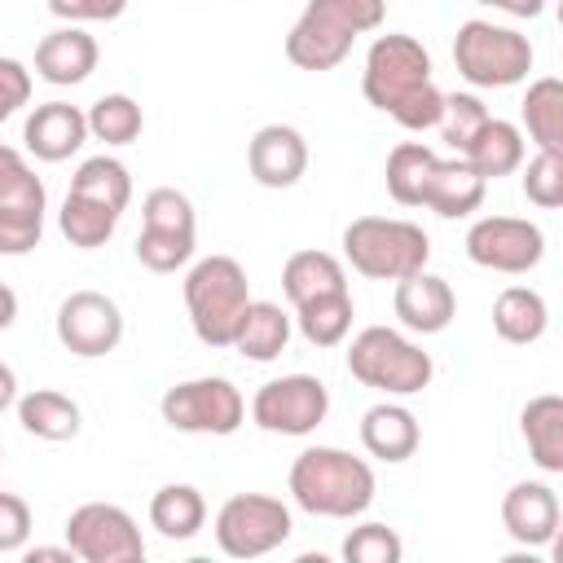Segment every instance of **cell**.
I'll use <instances>...</instances> for the list:
<instances>
[{"instance_id": "obj_1", "label": "cell", "mask_w": 563, "mask_h": 563, "mask_svg": "<svg viewBox=\"0 0 563 563\" xmlns=\"http://www.w3.org/2000/svg\"><path fill=\"white\" fill-rule=\"evenodd\" d=\"M361 92L374 110L391 114L405 132H427L444 114V92L431 79V53L405 31H387L369 44Z\"/></svg>"}, {"instance_id": "obj_2", "label": "cell", "mask_w": 563, "mask_h": 563, "mask_svg": "<svg viewBox=\"0 0 563 563\" xmlns=\"http://www.w3.org/2000/svg\"><path fill=\"white\" fill-rule=\"evenodd\" d=\"M290 497L321 519H356L374 501V466L334 444H312L290 462Z\"/></svg>"}, {"instance_id": "obj_3", "label": "cell", "mask_w": 563, "mask_h": 563, "mask_svg": "<svg viewBox=\"0 0 563 563\" xmlns=\"http://www.w3.org/2000/svg\"><path fill=\"white\" fill-rule=\"evenodd\" d=\"M387 18V0H308L295 26L286 31V57L299 70H334L356 35L378 31Z\"/></svg>"}, {"instance_id": "obj_4", "label": "cell", "mask_w": 563, "mask_h": 563, "mask_svg": "<svg viewBox=\"0 0 563 563\" xmlns=\"http://www.w3.org/2000/svg\"><path fill=\"white\" fill-rule=\"evenodd\" d=\"M343 260L369 282H400L431 260V238L413 220L356 216L343 229Z\"/></svg>"}, {"instance_id": "obj_5", "label": "cell", "mask_w": 563, "mask_h": 563, "mask_svg": "<svg viewBox=\"0 0 563 563\" xmlns=\"http://www.w3.org/2000/svg\"><path fill=\"white\" fill-rule=\"evenodd\" d=\"M246 303H251L246 268L233 255H207L185 273V308L198 343L229 347Z\"/></svg>"}, {"instance_id": "obj_6", "label": "cell", "mask_w": 563, "mask_h": 563, "mask_svg": "<svg viewBox=\"0 0 563 563\" xmlns=\"http://www.w3.org/2000/svg\"><path fill=\"white\" fill-rule=\"evenodd\" d=\"M347 374L361 387H374L383 396H413L431 383L435 361L409 334H400L391 325H365L347 343Z\"/></svg>"}, {"instance_id": "obj_7", "label": "cell", "mask_w": 563, "mask_h": 563, "mask_svg": "<svg viewBox=\"0 0 563 563\" xmlns=\"http://www.w3.org/2000/svg\"><path fill=\"white\" fill-rule=\"evenodd\" d=\"M453 66L475 88H515L532 70V40L515 26L471 18L453 35Z\"/></svg>"}, {"instance_id": "obj_8", "label": "cell", "mask_w": 563, "mask_h": 563, "mask_svg": "<svg viewBox=\"0 0 563 563\" xmlns=\"http://www.w3.org/2000/svg\"><path fill=\"white\" fill-rule=\"evenodd\" d=\"M158 413L172 431H185V435H233L246 422V400L229 378L207 374V378H185L167 387L158 400Z\"/></svg>"}, {"instance_id": "obj_9", "label": "cell", "mask_w": 563, "mask_h": 563, "mask_svg": "<svg viewBox=\"0 0 563 563\" xmlns=\"http://www.w3.org/2000/svg\"><path fill=\"white\" fill-rule=\"evenodd\" d=\"M211 532H216V545L229 559H260V554H273L295 532V519H290V506L282 497H268V493H233L216 510Z\"/></svg>"}, {"instance_id": "obj_10", "label": "cell", "mask_w": 563, "mask_h": 563, "mask_svg": "<svg viewBox=\"0 0 563 563\" xmlns=\"http://www.w3.org/2000/svg\"><path fill=\"white\" fill-rule=\"evenodd\" d=\"M325 413L330 391L317 374H282L251 396V422L268 435H312Z\"/></svg>"}, {"instance_id": "obj_11", "label": "cell", "mask_w": 563, "mask_h": 563, "mask_svg": "<svg viewBox=\"0 0 563 563\" xmlns=\"http://www.w3.org/2000/svg\"><path fill=\"white\" fill-rule=\"evenodd\" d=\"M66 545L84 563H141L145 541L136 519L114 501H84L66 519Z\"/></svg>"}, {"instance_id": "obj_12", "label": "cell", "mask_w": 563, "mask_h": 563, "mask_svg": "<svg viewBox=\"0 0 563 563\" xmlns=\"http://www.w3.org/2000/svg\"><path fill=\"white\" fill-rule=\"evenodd\" d=\"M466 255L479 268L493 273H532L545 255V233L541 224L523 220V216H484L466 229Z\"/></svg>"}, {"instance_id": "obj_13", "label": "cell", "mask_w": 563, "mask_h": 563, "mask_svg": "<svg viewBox=\"0 0 563 563\" xmlns=\"http://www.w3.org/2000/svg\"><path fill=\"white\" fill-rule=\"evenodd\" d=\"M57 343L70 352V356H106L123 343V312L110 295L101 290H70L62 303H57Z\"/></svg>"}, {"instance_id": "obj_14", "label": "cell", "mask_w": 563, "mask_h": 563, "mask_svg": "<svg viewBox=\"0 0 563 563\" xmlns=\"http://www.w3.org/2000/svg\"><path fill=\"white\" fill-rule=\"evenodd\" d=\"M559 519H563L559 493L541 479H519L501 497V528L510 532V541H519L528 550L550 545L559 537Z\"/></svg>"}, {"instance_id": "obj_15", "label": "cell", "mask_w": 563, "mask_h": 563, "mask_svg": "<svg viewBox=\"0 0 563 563\" xmlns=\"http://www.w3.org/2000/svg\"><path fill=\"white\" fill-rule=\"evenodd\" d=\"M246 167L264 189H290L308 172V141L290 123H264L246 145Z\"/></svg>"}, {"instance_id": "obj_16", "label": "cell", "mask_w": 563, "mask_h": 563, "mask_svg": "<svg viewBox=\"0 0 563 563\" xmlns=\"http://www.w3.org/2000/svg\"><path fill=\"white\" fill-rule=\"evenodd\" d=\"M391 308H396V317H400L405 330H413V334H440L457 317V295H453V286L444 277L418 268V273H409V277L396 282Z\"/></svg>"}, {"instance_id": "obj_17", "label": "cell", "mask_w": 563, "mask_h": 563, "mask_svg": "<svg viewBox=\"0 0 563 563\" xmlns=\"http://www.w3.org/2000/svg\"><path fill=\"white\" fill-rule=\"evenodd\" d=\"M22 141H26V154H35L40 163H66L70 154L84 150L88 141V119L79 106L70 101H44L26 114L22 123Z\"/></svg>"}, {"instance_id": "obj_18", "label": "cell", "mask_w": 563, "mask_h": 563, "mask_svg": "<svg viewBox=\"0 0 563 563\" xmlns=\"http://www.w3.org/2000/svg\"><path fill=\"white\" fill-rule=\"evenodd\" d=\"M97 57H101L97 40L84 26L66 22L35 44V75L53 88H75L97 70Z\"/></svg>"}, {"instance_id": "obj_19", "label": "cell", "mask_w": 563, "mask_h": 563, "mask_svg": "<svg viewBox=\"0 0 563 563\" xmlns=\"http://www.w3.org/2000/svg\"><path fill=\"white\" fill-rule=\"evenodd\" d=\"M484 189H488V180H484L462 154H457V158H435L431 180H427V189H422V207L435 211L440 220H462V216L479 211Z\"/></svg>"}, {"instance_id": "obj_20", "label": "cell", "mask_w": 563, "mask_h": 563, "mask_svg": "<svg viewBox=\"0 0 563 563\" xmlns=\"http://www.w3.org/2000/svg\"><path fill=\"white\" fill-rule=\"evenodd\" d=\"M361 444L378 462H409L418 453V444H422V427L405 405L378 400V405H369L361 413Z\"/></svg>"}, {"instance_id": "obj_21", "label": "cell", "mask_w": 563, "mask_h": 563, "mask_svg": "<svg viewBox=\"0 0 563 563\" xmlns=\"http://www.w3.org/2000/svg\"><path fill=\"white\" fill-rule=\"evenodd\" d=\"M523 154H528V141H523L519 123L497 119V114H488V123H484V128L471 136V145L462 150V158H466L484 180H501V176L519 172V167H523Z\"/></svg>"}, {"instance_id": "obj_22", "label": "cell", "mask_w": 563, "mask_h": 563, "mask_svg": "<svg viewBox=\"0 0 563 563\" xmlns=\"http://www.w3.org/2000/svg\"><path fill=\"white\" fill-rule=\"evenodd\" d=\"M519 431H523L532 462L545 475H563V396H554V391L532 396L519 413Z\"/></svg>"}, {"instance_id": "obj_23", "label": "cell", "mask_w": 563, "mask_h": 563, "mask_svg": "<svg viewBox=\"0 0 563 563\" xmlns=\"http://www.w3.org/2000/svg\"><path fill=\"white\" fill-rule=\"evenodd\" d=\"M18 422L26 435L35 440H48V444H62V440H75L79 435V405L66 396V391H53V387H35L26 396H18Z\"/></svg>"}, {"instance_id": "obj_24", "label": "cell", "mask_w": 563, "mask_h": 563, "mask_svg": "<svg viewBox=\"0 0 563 563\" xmlns=\"http://www.w3.org/2000/svg\"><path fill=\"white\" fill-rule=\"evenodd\" d=\"M282 290L290 299V308L317 299V295H334V290H347V273H343V260L330 255V251H295L286 264H282Z\"/></svg>"}, {"instance_id": "obj_25", "label": "cell", "mask_w": 563, "mask_h": 563, "mask_svg": "<svg viewBox=\"0 0 563 563\" xmlns=\"http://www.w3.org/2000/svg\"><path fill=\"white\" fill-rule=\"evenodd\" d=\"M290 343V317L268 303V299H251L238 330H233V352H242L246 361H277Z\"/></svg>"}, {"instance_id": "obj_26", "label": "cell", "mask_w": 563, "mask_h": 563, "mask_svg": "<svg viewBox=\"0 0 563 563\" xmlns=\"http://www.w3.org/2000/svg\"><path fill=\"white\" fill-rule=\"evenodd\" d=\"M545 325H550V308H545L541 290H532V286H506L497 295V303H493V330H497V339H506L515 347H528V343H537L545 334Z\"/></svg>"}, {"instance_id": "obj_27", "label": "cell", "mask_w": 563, "mask_h": 563, "mask_svg": "<svg viewBox=\"0 0 563 563\" xmlns=\"http://www.w3.org/2000/svg\"><path fill=\"white\" fill-rule=\"evenodd\" d=\"M519 114H523V128L519 132H528V141L537 150L563 154V84L554 75H541V79L528 84Z\"/></svg>"}, {"instance_id": "obj_28", "label": "cell", "mask_w": 563, "mask_h": 563, "mask_svg": "<svg viewBox=\"0 0 563 563\" xmlns=\"http://www.w3.org/2000/svg\"><path fill=\"white\" fill-rule=\"evenodd\" d=\"M202 523H207V501L194 484H163L150 497V528H158V537L189 541L202 532Z\"/></svg>"}, {"instance_id": "obj_29", "label": "cell", "mask_w": 563, "mask_h": 563, "mask_svg": "<svg viewBox=\"0 0 563 563\" xmlns=\"http://www.w3.org/2000/svg\"><path fill=\"white\" fill-rule=\"evenodd\" d=\"M70 194H79V198H92V202H101V207H110V211H128V202H132V176H128V167L119 163V158H110V154H92V158H84L79 167H75V176H70Z\"/></svg>"}, {"instance_id": "obj_30", "label": "cell", "mask_w": 563, "mask_h": 563, "mask_svg": "<svg viewBox=\"0 0 563 563\" xmlns=\"http://www.w3.org/2000/svg\"><path fill=\"white\" fill-rule=\"evenodd\" d=\"M352 317H356V308H352V295L347 290L317 295V299H308V303L295 308V325H299V334L312 347H339L347 339V330H352Z\"/></svg>"}, {"instance_id": "obj_31", "label": "cell", "mask_w": 563, "mask_h": 563, "mask_svg": "<svg viewBox=\"0 0 563 563\" xmlns=\"http://www.w3.org/2000/svg\"><path fill=\"white\" fill-rule=\"evenodd\" d=\"M435 150L422 145V141H400L391 154H387V194L400 202V207H422V189L431 180V167H435Z\"/></svg>"}, {"instance_id": "obj_32", "label": "cell", "mask_w": 563, "mask_h": 563, "mask_svg": "<svg viewBox=\"0 0 563 563\" xmlns=\"http://www.w3.org/2000/svg\"><path fill=\"white\" fill-rule=\"evenodd\" d=\"M57 229H62V238H66L70 246L97 251V246H106V242L114 238L119 211H110V207H101V202L79 198V194L66 189V202H62V211H57Z\"/></svg>"}, {"instance_id": "obj_33", "label": "cell", "mask_w": 563, "mask_h": 563, "mask_svg": "<svg viewBox=\"0 0 563 563\" xmlns=\"http://www.w3.org/2000/svg\"><path fill=\"white\" fill-rule=\"evenodd\" d=\"M84 119H88V136L92 141H106V145H132L141 136V128H145V114H141V106L128 92L97 97L84 110Z\"/></svg>"}, {"instance_id": "obj_34", "label": "cell", "mask_w": 563, "mask_h": 563, "mask_svg": "<svg viewBox=\"0 0 563 563\" xmlns=\"http://www.w3.org/2000/svg\"><path fill=\"white\" fill-rule=\"evenodd\" d=\"M141 229H154V233H176V238H198V216H194V202L172 189V185H158L145 194L141 202Z\"/></svg>"}, {"instance_id": "obj_35", "label": "cell", "mask_w": 563, "mask_h": 563, "mask_svg": "<svg viewBox=\"0 0 563 563\" xmlns=\"http://www.w3.org/2000/svg\"><path fill=\"white\" fill-rule=\"evenodd\" d=\"M44 202H48V198L0 202V255H26V251L40 246V233H44Z\"/></svg>"}, {"instance_id": "obj_36", "label": "cell", "mask_w": 563, "mask_h": 563, "mask_svg": "<svg viewBox=\"0 0 563 563\" xmlns=\"http://www.w3.org/2000/svg\"><path fill=\"white\" fill-rule=\"evenodd\" d=\"M488 123V106L475 92H444V114H440V136L453 154H462L471 145V136Z\"/></svg>"}, {"instance_id": "obj_37", "label": "cell", "mask_w": 563, "mask_h": 563, "mask_svg": "<svg viewBox=\"0 0 563 563\" xmlns=\"http://www.w3.org/2000/svg\"><path fill=\"white\" fill-rule=\"evenodd\" d=\"M405 541L387 523H361L343 537V559L347 563H400Z\"/></svg>"}, {"instance_id": "obj_38", "label": "cell", "mask_w": 563, "mask_h": 563, "mask_svg": "<svg viewBox=\"0 0 563 563\" xmlns=\"http://www.w3.org/2000/svg\"><path fill=\"white\" fill-rule=\"evenodd\" d=\"M523 198L541 211L563 207V154H545L537 150L523 167Z\"/></svg>"}, {"instance_id": "obj_39", "label": "cell", "mask_w": 563, "mask_h": 563, "mask_svg": "<svg viewBox=\"0 0 563 563\" xmlns=\"http://www.w3.org/2000/svg\"><path fill=\"white\" fill-rule=\"evenodd\" d=\"M136 260L141 268L150 273H176L194 260V238H176V233H154V229H141L136 233Z\"/></svg>"}, {"instance_id": "obj_40", "label": "cell", "mask_w": 563, "mask_h": 563, "mask_svg": "<svg viewBox=\"0 0 563 563\" xmlns=\"http://www.w3.org/2000/svg\"><path fill=\"white\" fill-rule=\"evenodd\" d=\"M22 198H48L44 180L31 172V163L22 158V150L0 145V202H22Z\"/></svg>"}, {"instance_id": "obj_41", "label": "cell", "mask_w": 563, "mask_h": 563, "mask_svg": "<svg viewBox=\"0 0 563 563\" xmlns=\"http://www.w3.org/2000/svg\"><path fill=\"white\" fill-rule=\"evenodd\" d=\"M31 537V506L18 493H0V554H18Z\"/></svg>"}, {"instance_id": "obj_42", "label": "cell", "mask_w": 563, "mask_h": 563, "mask_svg": "<svg viewBox=\"0 0 563 563\" xmlns=\"http://www.w3.org/2000/svg\"><path fill=\"white\" fill-rule=\"evenodd\" d=\"M31 101V70L18 57H0V123Z\"/></svg>"}, {"instance_id": "obj_43", "label": "cell", "mask_w": 563, "mask_h": 563, "mask_svg": "<svg viewBox=\"0 0 563 563\" xmlns=\"http://www.w3.org/2000/svg\"><path fill=\"white\" fill-rule=\"evenodd\" d=\"M128 9V0H48V13L62 18V22H114L119 13Z\"/></svg>"}, {"instance_id": "obj_44", "label": "cell", "mask_w": 563, "mask_h": 563, "mask_svg": "<svg viewBox=\"0 0 563 563\" xmlns=\"http://www.w3.org/2000/svg\"><path fill=\"white\" fill-rule=\"evenodd\" d=\"M550 0H493V9L510 13V18H541Z\"/></svg>"}, {"instance_id": "obj_45", "label": "cell", "mask_w": 563, "mask_h": 563, "mask_svg": "<svg viewBox=\"0 0 563 563\" xmlns=\"http://www.w3.org/2000/svg\"><path fill=\"white\" fill-rule=\"evenodd\" d=\"M22 559H26V563H57V559L70 563L75 554H70V545H35V550H26Z\"/></svg>"}, {"instance_id": "obj_46", "label": "cell", "mask_w": 563, "mask_h": 563, "mask_svg": "<svg viewBox=\"0 0 563 563\" xmlns=\"http://www.w3.org/2000/svg\"><path fill=\"white\" fill-rule=\"evenodd\" d=\"M9 405H18V374L0 361V413H4Z\"/></svg>"}, {"instance_id": "obj_47", "label": "cell", "mask_w": 563, "mask_h": 563, "mask_svg": "<svg viewBox=\"0 0 563 563\" xmlns=\"http://www.w3.org/2000/svg\"><path fill=\"white\" fill-rule=\"evenodd\" d=\"M13 321H18V295H13V286L0 282V330H9Z\"/></svg>"}, {"instance_id": "obj_48", "label": "cell", "mask_w": 563, "mask_h": 563, "mask_svg": "<svg viewBox=\"0 0 563 563\" xmlns=\"http://www.w3.org/2000/svg\"><path fill=\"white\" fill-rule=\"evenodd\" d=\"M0 457H4V449H0Z\"/></svg>"}]
</instances>
